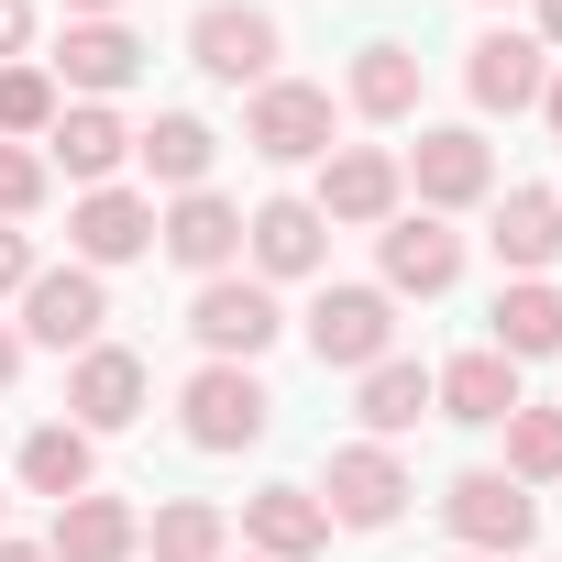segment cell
<instances>
[{
  "instance_id": "2e32d148",
  "label": "cell",
  "mask_w": 562,
  "mask_h": 562,
  "mask_svg": "<svg viewBox=\"0 0 562 562\" xmlns=\"http://www.w3.org/2000/svg\"><path fill=\"white\" fill-rule=\"evenodd\" d=\"M551 45H529V34H485L474 45V67H463V89H474V111H529L540 89H551V67H540Z\"/></svg>"
},
{
  "instance_id": "8d00e7d4",
  "label": "cell",
  "mask_w": 562,
  "mask_h": 562,
  "mask_svg": "<svg viewBox=\"0 0 562 562\" xmlns=\"http://www.w3.org/2000/svg\"><path fill=\"white\" fill-rule=\"evenodd\" d=\"M67 12H89V23H111V12H122V0H67Z\"/></svg>"
},
{
  "instance_id": "f1b7e54d",
  "label": "cell",
  "mask_w": 562,
  "mask_h": 562,
  "mask_svg": "<svg viewBox=\"0 0 562 562\" xmlns=\"http://www.w3.org/2000/svg\"><path fill=\"white\" fill-rule=\"evenodd\" d=\"M507 474L518 485H551L562 474V408H507Z\"/></svg>"
},
{
  "instance_id": "d6a6232c",
  "label": "cell",
  "mask_w": 562,
  "mask_h": 562,
  "mask_svg": "<svg viewBox=\"0 0 562 562\" xmlns=\"http://www.w3.org/2000/svg\"><path fill=\"white\" fill-rule=\"evenodd\" d=\"M23 34H34V0H0V56H23Z\"/></svg>"
},
{
  "instance_id": "8992f818",
  "label": "cell",
  "mask_w": 562,
  "mask_h": 562,
  "mask_svg": "<svg viewBox=\"0 0 562 562\" xmlns=\"http://www.w3.org/2000/svg\"><path fill=\"white\" fill-rule=\"evenodd\" d=\"M188 56H199L221 89H265V78H276V23L243 12V0H210V12L188 23Z\"/></svg>"
},
{
  "instance_id": "ffe728a7",
  "label": "cell",
  "mask_w": 562,
  "mask_h": 562,
  "mask_svg": "<svg viewBox=\"0 0 562 562\" xmlns=\"http://www.w3.org/2000/svg\"><path fill=\"white\" fill-rule=\"evenodd\" d=\"M133 540H144V529H133V507H122V496H67L45 551H56V562H133Z\"/></svg>"
},
{
  "instance_id": "d4e9b609",
  "label": "cell",
  "mask_w": 562,
  "mask_h": 562,
  "mask_svg": "<svg viewBox=\"0 0 562 562\" xmlns=\"http://www.w3.org/2000/svg\"><path fill=\"white\" fill-rule=\"evenodd\" d=\"M496 353H507V364H529V353H562V288L518 276V288L496 299Z\"/></svg>"
},
{
  "instance_id": "603a6c76",
  "label": "cell",
  "mask_w": 562,
  "mask_h": 562,
  "mask_svg": "<svg viewBox=\"0 0 562 562\" xmlns=\"http://www.w3.org/2000/svg\"><path fill=\"white\" fill-rule=\"evenodd\" d=\"M551 254H562V199H551V188H507V210H496V265L540 276Z\"/></svg>"
},
{
  "instance_id": "74e56055",
  "label": "cell",
  "mask_w": 562,
  "mask_h": 562,
  "mask_svg": "<svg viewBox=\"0 0 562 562\" xmlns=\"http://www.w3.org/2000/svg\"><path fill=\"white\" fill-rule=\"evenodd\" d=\"M540 111H551V133H562V78H551V89H540Z\"/></svg>"
},
{
  "instance_id": "52a82bcc",
  "label": "cell",
  "mask_w": 562,
  "mask_h": 562,
  "mask_svg": "<svg viewBox=\"0 0 562 562\" xmlns=\"http://www.w3.org/2000/svg\"><path fill=\"white\" fill-rule=\"evenodd\" d=\"M188 331H199L221 364H254V353L288 331V321H276V299L254 288V276H210V288H199V310H188Z\"/></svg>"
},
{
  "instance_id": "cb8c5ba5",
  "label": "cell",
  "mask_w": 562,
  "mask_h": 562,
  "mask_svg": "<svg viewBox=\"0 0 562 562\" xmlns=\"http://www.w3.org/2000/svg\"><path fill=\"white\" fill-rule=\"evenodd\" d=\"M89 474H100V452H89V430H78V419H45V430L23 441V485H34V496H56V507H67V496H89Z\"/></svg>"
},
{
  "instance_id": "3957f363",
  "label": "cell",
  "mask_w": 562,
  "mask_h": 562,
  "mask_svg": "<svg viewBox=\"0 0 562 562\" xmlns=\"http://www.w3.org/2000/svg\"><path fill=\"white\" fill-rule=\"evenodd\" d=\"M177 408H188V441H199V452H243V441H265V419H276V397L254 386V364H199Z\"/></svg>"
},
{
  "instance_id": "9a60e30c",
  "label": "cell",
  "mask_w": 562,
  "mask_h": 562,
  "mask_svg": "<svg viewBox=\"0 0 562 562\" xmlns=\"http://www.w3.org/2000/svg\"><path fill=\"white\" fill-rule=\"evenodd\" d=\"M243 529H254L265 562H310V551L331 540V507H321L310 485H265V496H243Z\"/></svg>"
},
{
  "instance_id": "277c9868",
  "label": "cell",
  "mask_w": 562,
  "mask_h": 562,
  "mask_svg": "<svg viewBox=\"0 0 562 562\" xmlns=\"http://www.w3.org/2000/svg\"><path fill=\"white\" fill-rule=\"evenodd\" d=\"M100 321H111V288H100L89 265H45L34 288H23V331H34L45 353H89Z\"/></svg>"
},
{
  "instance_id": "ac0fdd59",
  "label": "cell",
  "mask_w": 562,
  "mask_h": 562,
  "mask_svg": "<svg viewBox=\"0 0 562 562\" xmlns=\"http://www.w3.org/2000/svg\"><path fill=\"white\" fill-rule=\"evenodd\" d=\"M430 397H441V419H474V430L507 419V408H529V397H518V364H507L496 342H485V353H452V364L430 375Z\"/></svg>"
},
{
  "instance_id": "8fae6325",
  "label": "cell",
  "mask_w": 562,
  "mask_h": 562,
  "mask_svg": "<svg viewBox=\"0 0 562 562\" xmlns=\"http://www.w3.org/2000/svg\"><path fill=\"white\" fill-rule=\"evenodd\" d=\"M67 408H78V430L100 441V430H133L144 419V364L133 353H111V342H89L78 353V375H67Z\"/></svg>"
},
{
  "instance_id": "44dd1931",
  "label": "cell",
  "mask_w": 562,
  "mask_h": 562,
  "mask_svg": "<svg viewBox=\"0 0 562 562\" xmlns=\"http://www.w3.org/2000/svg\"><path fill=\"white\" fill-rule=\"evenodd\" d=\"M45 155H56L67 177H89V188H100V177H111V166L133 155V133H122V122H111L100 100H78V111H56V133H45Z\"/></svg>"
},
{
  "instance_id": "30bf717a",
  "label": "cell",
  "mask_w": 562,
  "mask_h": 562,
  "mask_svg": "<svg viewBox=\"0 0 562 562\" xmlns=\"http://www.w3.org/2000/svg\"><path fill=\"white\" fill-rule=\"evenodd\" d=\"M397 188H408V177H397V155L342 144V155L321 166V199H310V210H321V221H397Z\"/></svg>"
},
{
  "instance_id": "484cf974",
  "label": "cell",
  "mask_w": 562,
  "mask_h": 562,
  "mask_svg": "<svg viewBox=\"0 0 562 562\" xmlns=\"http://www.w3.org/2000/svg\"><path fill=\"white\" fill-rule=\"evenodd\" d=\"M430 408H441V397H430V375H419V364H397V353H386V364H364V430H375V441L419 430Z\"/></svg>"
},
{
  "instance_id": "5bb4252c",
  "label": "cell",
  "mask_w": 562,
  "mask_h": 562,
  "mask_svg": "<svg viewBox=\"0 0 562 562\" xmlns=\"http://www.w3.org/2000/svg\"><path fill=\"white\" fill-rule=\"evenodd\" d=\"M243 243H254V265H265V276H321V254H331V221H321L310 199H265V210L243 221Z\"/></svg>"
},
{
  "instance_id": "e0dca14e",
  "label": "cell",
  "mask_w": 562,
  "mask_h": 562,
  "mask_svg": "<svg viewBox=\"0 0 562 562\" xmlns=\"http://www.w3.org/2000/svg\"><path fill=\"white\" fill-rule=\"evenodd\" d=\"M67 232H78V265H89V276H100V265H133V254H144V243H155V210H144V199H133V188H89V199H78V221H67Z\"/></svg>"
},
{
  "instance_id": "e575fe53",
  "label": "cell",
  "mask_w": 562,
  "mask_h": 562,
  "mask_svg": "<svg viewBox=\"0 0 562 562\" xmlns=\"http://www.w3.org/2000/svg\"><path fill=\"white\" fill-rule=\"evenodd\" d=\"M540 45H562V0H540Z\"/></svg>"
},
{
  "instance_id": "7402d4cb",
  "label": "cell",
  "mask_w": 562,
  "mask_h": 562,
  "mask_svg": "<svg viewBox=\"0 0 562 562\" xmlns=\"http://www.w3.org/2000/svg\"><path fill=\"white\" fill-rule=\"evenodd\" d=\"M133 155H144V177H155V188H177V199H188V188L210 177L221 133H210V122H188V111H166L155 133H133Z\"/></svg>"
},
{
  "instance_id": "83f0119b",
  "label": "cell",
  "mask_w": 562,
  "mask_h": 562,
  "mask_svg": "<svg viewBox=\"0 0 562 562\" xmlns=\"http://www.w3.org/2000/svg\"><path fill=\"white\" fill-rule=\"evenodd\" d=\"M144 551H155V562H221V507H210V496H177Z\"/></svg>"
},
{
  "instance_id": "d6986e66",
  "label": "cell",
  "mask_w": 562,
  "mask_h": 562,
  "mask_svg": "<svg viewBox=\"0 0 562 562\" xmlns=\"http://www.w3.org/2000/svg\"><path fill=\"white\" fill-rule=\"evenodd\" d=\"M56 78H67V89H89V100H111V89H133V78H144V45H133L122 23H67Z\"/></svg>"
},
{
  "instance_id": "1f68e13d",
  "label": "cell",
  "mask_w": 562,
  "mask_h": 562,
  "mask_svg": "<svg viewBox=\"0 0 562 562\" xmlns=\"http://www.w3.org/2000/svg\"><path fill=\"white\" fill-rule=\"evenodd\" d=\"M12 288H34V243H23L12 221H0V299H12Z\"/></svg>"
},
{
  "instance_id": "836d02e7",
  "label": "cell",
  "mask_w": 562,
  "mask_h": 562,
  "mask_svg": "<svg viewBox=\"0 0 562 562\" xmlns=\"http://www.w3.org/2000/svg\"><path fill=\"white\" fill-rule=\"evenodd\" d=\"M23 375V331H0V386H12Z\"/></svg>"
},
{
  "instance_id": "d590c367",
  "label": "cell",
  "mask_w": 562,
  "mask_h": 562,
  "mask_svg": "<svg viewBox=\"0 0 562 562\" xmlns=\"http://www.w3.org/2000/svg\"><path fill=\"white\" fill-rule=\"evenodd\" d=\"M0 562H56V551H34V540H0Z\"/></svg>"
},
{
  "instance_id": "5b68a950",
  "label": "cell",
  "mask_w": 562,
  "mask_h": 562,
  "mask_svg": "<svg viewBox=\"0 0 562 562\" xmlns=\"http://www.w3.org/2000/svg\"><path fill=\"white\" fill-rule=\"evenodd\" d=\"M386 342H397L386 288H321V310H310V353H321V364L364 375V364H386Z\"/></svg>"
},
{
  "instance_id": "4316f807",
  "label": "cell",
  "mask_w": 562,
  "mask_h": 562,
  "mask_svg": "<svg viewBox=\"0 0 562 562\" xmlns=\"http://www.w3.org/2000/svg\"><path fill=\"white\" fill-rule=\"evenodd\" d=\"M353 111H375V122L419 111V45H364L353 56Z\"/></svg>"
},
{
  "instance_id": "6da1fadb",
  "label": "cell",
  "mask_w": 562,
  "mask_h": 562,
  "mask_svg": "<svg viewBox=\"0 0 562 562\" xmlns=\"http://www.w3.org/2000/svg\"><path fill=\"white\" fill-rule=\"evenodd\" d=\"M441 518H452V540H463L474 562H507V551H529V529H540V507H529L518 474H452Z\"/></svg>"
},
{
  "instance_id": "7c38bea8",
  "label": "cell",
  "mask_w": 562,
  "mask_h": 562,
  "mask_svg": "<svg viewBox=\"0 0 562 562\" xmlns=\"http://www.w3.org/2000/svg\"><path fill=\"white\" fill-rule=\"evenodd\" d=\"M452 276H463V232H441L430 210L386 221V288H397V299H441Z\"/></svg>"
},
{
  "instance_id": "4fadbf2b",
  "label": "cell",
  "mask_w": 562,
  "mask_h": 562,
  "mask_svg": "<svg viewBox=\"0 0 562 562\" xmlns=\"http://www.w3.org/2000/svg\"><path fill=\"white\" fill-rule=\"evenodd\" d=\"M155 232H166V254H177L188 276H232V254H243V210H232V199H210V188H188Z\"/></svg>"
},
{
  "instance_id": "4dcf8cb0",
  "label": "cell",
  "mask_w": 562,
  "mask_h": 562,
  "mask_svg": "<svg viewBox=\"0 0 562 562\" xmlns=\"http://www.w3.org/2000/svg\"><path fill=\"white\" fill-rule=\"evenodd\" d=\"M34 199H45V155L34 144H0V221H23Z\"/></svg>"
},
{
  "instance_id": "9c48e42d",
  "label": "cell",
  "mask_w": 562,
  "mask_h": 562,
  "mask_svg": "<svg viewBox=\"0 0 562 562\" xmlns=\"http://www.w3.org/2000/svg\"><path fill=\"white\" fill-rule=\"evenodd\" d=\"M321 496H331L342 529H386V518L408 507V474H397L386 441H353V452H331V485H321Z\"/></svg>"
},
{
  "instance_id": "f35d334b",
  "label": "cell",
  "mask_w": 562,
  "mask_h": 562,
  "mask_svg": "<svg viewBox=\"0 0 562 562\" xmlns=\"http://www.w3.org/2000/svg\"><path fill=\"white\" fill-rule=\"evenodd\" d=\"M463 562H474V551H463Z\"/></svg>"
},
{
  "instance_id": "f546056e",
  "label": "cell",
  "mask_w": 562,
  "mask_h": 562,
  "mask_svg": "<svg viewBox=\"0 0 562 562\" xmlns=\"http://www.w3.org/2000/svg\"><path fill=\"white\" fill-rule=\"evenodd\" d=\"M0 133H12V144H45L56 133V78L45 67H0Z\"/></svg>"
},
{
  "instance_id": "7a4b0ae2",
  "label": "cell",
  "mask_w": 562,
  "mask_h": 562,
  "mask_svg": "<svg viewBox=\"0 0 562 562\" xmlns=\"http://www.w3.org/2000/svg\"><path fill=\"white\" fill-rule=\"evenodd\" d=\"M243 144H254L265 166H310V155H331V89H310V78H265L254 111H243Z\"/></svg>"
},
{
  "instance_id": "ba28073f",
  "label": "cell",
  "mask_w": 562,
  "mask_h": 562,
  "mask_svg": "<svg viewBox=\"0 0 562 562\" xmlns=\"http://www.w3.org/2000/svg\"><path fill=\"white\" fill-rule=\"evenodd\" d=\"M408 177H419V210L441 221V210H474V199L496 188V155H485V133H463V122H441V133H419V155H408Z\"/></svg>"
}]
</instances>
